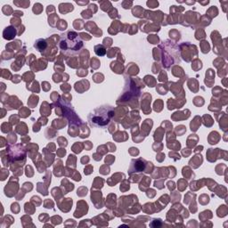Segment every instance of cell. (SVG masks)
<instances>
[{
  "label": "cell",
  "instance_id": "6da1fadb",
  "mask_svg": "<svg viewBox=\"0 0 228 228\" xmlns=\"http://www.w3.org/2000/svg\"><path fill=\"white\" fill-rule=\"evenodd\" d=\"M59 47L65 55H75L83 47V41L75 31H68L61 35Z\"/></svg>",
  "mask_w": 228,
  "mask_h": 228
},
{
  "label": "cell",
  "instance_id": "7a4b0ae2",
  "mask_svg": "<svg viewBox=\"0 0 228 228\" xmlns=\"http://www.w3.org/2000/svg\"><path fill=\"white\" fill-rule=\"evenodd\" d=\"M114 115V109L110 106H102L89 114L88 121L92 126L102 127L110 121V118Z\"/></svg>",
  "mask_w": 228,
  "mask_h": 228
},
{
  "label": "cell",
  "instance_id": "3957f363",
  "mask_svg": "<svg viewBox=\"0 0 228 228\" xmlns=\"http://www.w3.org/2000/svg\"><path fill=\"white\" fill-rule=\"evenodd\" d=\"M146 160L143 159H137V160H133L131 162V166L129 168V173L133 172H140L143 171L145 168V163Z\"/></svg>",
  "mask_w": 228,
  "mask_h": 228
},
{
  "label": "cell",
  "instance_id": "277c9868",
  "mask_svg": "<svg viewBox=\"0 0 228 228\" xmlns=\"http://www.w3.org/2000/svg\"><path fill=\"white\" fill-rule=\"evenodd\" d=\"M35 48H37L38 51L42 52L44 51L46 48H47V41L45 39H39L35 42V45H34Z\"/></svg>",
  "mask_w": 228,
  "mask_h": 228
},
{
  "label": "cell",
  "instance_id": "5b68a950",
  "mask_svg": "<svg viewBox=\"0 0 228 228\" xmlns=\"http://www.w3.org/2000/svg\"><path fill=\"white\" fill-rule=\"evenodd\" d=\"M13 27H6V30L4 31V38L6 39H11L14 38V36H15V31L11 32V31H13Z\"/></svg>",
  "mask_w": 228,
  "mask_h": 228
},
{
  "label": "cell",
  "instance_id": "8992f818",
  "mask_svg": "<svg viewBox=\"0 0 228 228\" xmlns=\"http://www.w3.org/2000/svg\"><path fill=\"white\" fill-rule=\"evenodd\" d=\"M94 51H95V54L97 55H99V56H102V55H105V53H106V51H105V49L103 48L102 46H96V47H94Z\"/></svg>",
  "mask_w": 228,
  "mask_h": 228
},
{
  "label": "cell",
  "instance_id": "52a82bcc",
  "mask_svg": "<svg viewBox=\"0 0 228 228\" xmlns=\"http://www.w3.org/2000/svg\"><path fill=\"white\" fill-rule=\"evenodd\" d=\"M158 5H159V3H158V2H154V3H151V2H147V6L151 8L156 7V6H158Z\"/></svg>",
  "mask_w": 228,
  "mask_h": 228
}]
</instances>
